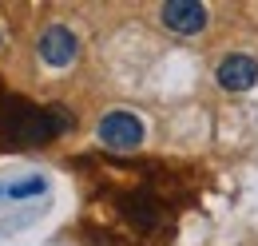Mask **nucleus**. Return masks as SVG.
<instances>
[{
    "mask_svg": "<svg viewBox=\"0 0 258 246\" xmlns=\"http://www.w3.org/2000/svg\"><path fill=\"white\" fill-rule=\"evenodd\" d=\"M36 52H40V60L48 64V68H68V64L80 56V40L64 24H48V28L40 32V40H36Z\"/></svg>",
    "mask_w": 258,
    "mask_h": 246,
    "instance_id": "f257e3e1",
    "label": "nucleus"
},
{
    "mask_svg": "<svg viewBox=\"0 0 258 246\" xmlns=\"http://www.w3.org/2000/svg\"><path fill=\"white\" fill-rule=\"evenodd\" d=\"M159 16L167 32H175V36H199L207 28V8L195 4V0H171V4H163Z\"/></svg>",
    "mask_w": 258,
    "mask_h": 246,
    "instance_id": "7ed1b4c3",
    "label": "nucleus"
},
{
    "mask_svg": "<svg viewBox=\"0 0 258 246\" xmlns=\"http://www.w3.org/2000/svg\"><path fill=\"white\" fill-rule=\"evenodd\" d=\"M99 139L115 151H131L143 143V119L131 115V111H107L99 119Z\"/></svg>",
    "mask_w": 258,
    "mask_h": 246,
    "instance_id": "f03ea898",
    "label": "nucleus"
},
{
    "mask_svg": "<svg viewBox=\"0 0 258 246\" xmlns=\"http://www.w3.org/2000/svg\"><path fill=\"white\" fill-rule=\"evenodd\" d=\"M215 80H219V88L223 92H246V88H254L258 80V64L254 56H226L223 64H219V72H215Z\"/></svg>",
    "mask_w": 258,
    "mask_h": 246,
    "instance_id": "20e7f679",
    "label": "nucleus"
}]
</instances>
